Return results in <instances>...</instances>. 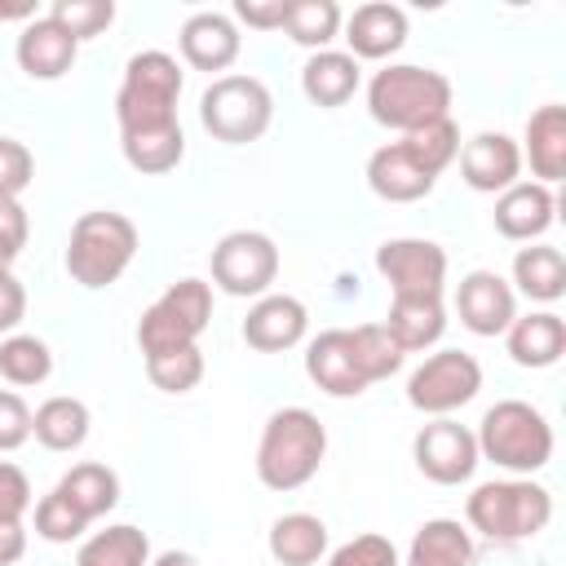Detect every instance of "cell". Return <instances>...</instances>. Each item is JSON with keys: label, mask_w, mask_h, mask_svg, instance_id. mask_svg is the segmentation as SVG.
Here are the masks:
<instances>
[{"label": "cell", "mask_w": 566, "mask_h": 566, "mask_svg": "<svg viewBox=\"0 0 566 566\" xmlns=\"http://www.w3.org/2000/svg\"><path fill=\"white\" fill-rule=\"evenodd\" d=\"M376 270L394 296H442L447 252L433 239H385L376 248Z\"/></svg>", "instance_id": "cell-11"}, {"label": "cell", "mask_w": 566, "mask_h": 566, "mask_svg": "<svg viewBox=\"0 0 566 566\" xmlns=\"http://www.w3.org/2000/svg\"><path fill=\"white\" fill-rule=\"evenodd\" d=\"M345 44L354 62H385L407 44V13L389 0L358 4L345 18Z\"/></svg>", "instance_id": "cell-16"}, {"label": "cell", "mask_w": 566, "mask_h": 566, "mask_svg": "<svg viewBox=\"0 0 566 566\" xmlns=\"http://www.w3.org/2000/svg\"><path fill=\"white\" fill-rule=\"evenodd\" d=\"M522 164H531L539 186H553L566 177V106L548 102L539 111H531L526 119V137H522Z\"/></svg>", "instance_id": "cell-21"}, {"label": "cell", "mask_w": 566, "mask_h": 566, "mask_svg": "<svg viewBox=\"0 0 566 566\" xmlns=\"http://www.w3.org/2000/svg\"><path fill=\"white\" fill-rule=\"evenodd\" d=\"M27 234H31V221H27L22 199L0 195V243L13 248V252H22V248H27Z\"/></svg>", "instance_id": "cell-45"}, {"label": "cell", "mask_w": 566, "mask_h": 566, "mask_svg": "<svg viewBox=\"0 0 566 566\" xmlns=\"http://www.w3.org/2000/svg\"><path fill=\"white\" fill-rule=\"evenodd\" d=\"M53 371V354L40 336H27V332H13L0 340V376L18 389H31V385H44Z\"/></svg>", "instance_id": "cell-34"}, {"label": "cell", "mask_w": 566, "mask_h": 566, "mask_svg": "<svg viewBox=\"0 0 566 566\" xmlns=\"http://www.w3.org/2000/svg\"><path fill=\"white\" fill-rule=\"evenodd\" d=\"M88 407L71 394H53L31 411V433L44 451H75L88 438Z\"/></svg>", "instance_id": "cell-26"}, {"label": "cell", "mask_w": 566, "mask_h": 566, "mask_svg": "<svg viewBox=\"0 0 566 566\" xmlns=\"http://www.w3.org/2000/svg\"><path fill=\"white\" fill-rule=\"evenodd\" d=\"M340 4L336 0H287V18L283 31L287 40H296L301 49H327L340 35Z\"/></svg>", "instance_id": "cell-33"}, {"label": "cell", "mask_w": 566, "mask_h": 566, "mask_svg": "<svg viewBox=\"0 0 566 566\" xmlns=\"http://www.w3.org/2000/svg\"><path fill=\"white\" fill-rule=\"evenodd\" d=\"M411 460H416V469H420L429 482H438V486H460V482H469L473 469H478L473 429H464V424L451 420V416H438V420H429V424L416 433Z\"/></svg>", "instance_id": "cell-12"}, {"label": "cell", "mask_w": 566, "mask_h": 566, "mask_svg": "<svg viewBox=\"0 0 566 566\" xmlns=\"http://www.w3.org/2000/svg\"><path fill=\"white\" fill-rule=\"evenodd\" d=\"M305 327H310V310L296 296L265 292V296H256V305L243 318V340L256 354H283L305 340Z\"/></svg>", "instance_id": "cell-15"}, {"label": "cell", "mask_w": 566, "mask_h": 566, "mask_svg": "<svg viewBox=\"0 0 566 566\" xmlns=\"http://www.w3.org/2000/svg\"><path fill=\"white\" fill-rule=\"evenodd\" d=\"M327 455V429L310 407H283L265 420L256 442V478L270 491L305 486Z\"/></svg>", "instance_id": "cell-1"}, {"label": "cell", "mask_w": 566, "mask_h": 566, "mask_svg": "<svg viewBox=\"0 0 566 566\" xmlns=\"http://www.w3.org/2000/svg\"><path fill=\"white\" fill-rule=\"evenodd\" d=\"M504 345H509V358H513L517 367H531V371L553 367V363H562V354H566V318L553 314V310L522 314V318L509 323Z\"/></svg>", "instance_id": "cell-22"}, {"label": "cell", "mask_w": 566, "mask_h": 566, "mask_svg": "<svg viewBox=\"0 0 566 566\" xmlns=\"http://www.w3.org/2000/svg\"><path fill=\"white\" fill-rule=\"evenodd\" d=\"M13 261H18V252L0 243V274H9V270H13Z\"/></svg>", "instance_id": "cell-49"}, {"label": "cell", "mask_w": 566, "mask_h": 566, "mask_svg": "<svg viewBox=\"0 0 566 566\" xmlns=\"http://www.w3.org/2000/svg\"><path fill=\"white\" fill-rule=\"evenodd\" d=\"M27 318V287L9 274H0V332H13Z\"/></svg>", "instance_id": "cell-46"}, {"label": "cell", "mask_w": 566, "mask_h": 566, "mask_svg": "<svg viewBox=\"0 0 566 566\" xmlns=\"http://www.w3.org/2000/svg\"><path fill=\"white\" fill-rule=\"evenodd\" d=\"M367 111L376 124H385L394 133H416V128L451 115V80L429 66L389 62L367 84Z\"/></svg>", "instance_id": "cell-2"}, {"label": "cell", "mask_w": 566, "mask_h": 566, "mask_svg": "<svg viewBox=\"0 0 566 566\" xmlns=\"http://www.w3.org/2000/svg\"><path fill=\"white\" fill-rule=\"evenodd\" d=\"M473 539L455 517H433L411 535L407 566H469Z\"/></svg>", "instance_id": "cell-29"}, {"label": "cell", "mask_w": 566, "mask_h": 566, "mask_svg": "<svg viewBox=\"0 0 566 566\" xmlns=\"http://www.w3.org/2000/svg\"><path fill=\"white\" fill-rule=\"evenodd\" d=\"M146 376L164 394H190L203 380V349L199 345H181V349L150 354L146 358Z\"/></svg>", "instance_id": "cell-37"}, {"label": "cell", "mask_w": 566, "mask_h": 566, "mask_svg": "<svg viewBox=\"0 0 566 566\" xmlns=\"http://www.w3.org/2000/svg\"><path fill=\"white\" fill-rule=\"evenodd\" d=\"M27 553V531L22 522H0V566H18Z\"/></svg>", "instance_id": "cell-47"}, {"label": "cell", "mask_w": 566, "mask_h": 566, "mask_svg": "<svg viewBox=\"0 0 566 566\" xmlns=\"http://www.w3.org/2000/svg\"><path fill=\"white\" fill-rule=\"evenodd\" d=\"M398 142L407 146V155H411L429 177H438L442 168H451L455 155H460V128H455L451 115L438 119V124H424V128H416V133H402Z\"/></svg>", "instance_id": "cell-36"}, {"label": "cell", "mask_w": 566, "mask_h": 566, "mask_svg": "<svg viewBox=\"0 0 566 566\" xmlns=\"http://www.w3.org/2000/svg\"><path fill=\"white\" fill-rule=\"evenodd\" d=\"M478 460H491L495 469H509L513 478H531L553 460V424L539 407L522 398H504L482 411V424L473 433Z\"/></svg>", "instance_id": "cell-3"}, {"label": "cell", "mask_w": 566, "mask_h": 566, "mask_svg": "<svg viewBox=\"0 0 566 566\" xmlns=\"http://www.w3.org/2000/svg\"><path fill=\"white\" fill-rule=\"evenodd\" d=\"M270 119L274 97L256 75H217L199 97V124L226 146H248L265 137Z\"/></svg>", "instance_id": "cell-7"}, {"label": "cell", "mask_w": 566, "mask_h": 566, "mask_svg": "<svg viewBox=\"0 0 566 566\" xmlns=\"http://www.w3.org/2000/svg\"><path fill=\"white\" fill-rule=\"evenodd\" d=\"M270 557L279 566H314L327 557V526L314 513H283L270 526Z\"/></svg>", "instance_id": "cell-27"}, {"label": "cell", "mask_w": 566, "mask_h": 566, "mask_svg": "<svg viewBox=\"0 0 566 566\" xmlns=\"http://www.w3.org/2000/svg\"><path fill=\"white\" fill-rule=\"evenodd\" d=\"M234 18L256 31H283L287 0H234Z\"/></svg>", "instance_id": "cell-44"}, {"label": "cell", "mask_w": 566, "mask_h": 566, "mask_svg": "<svg viewBox=\"0 0 566 566\" xmlns=\"http://www.w3.org/2000/svg\"><path fill=\"white\" fill-rule=\"evenodd\" d=\"M513 283H517L522 296L553 305V301L566 296V256L557 248H548V243L522 248L513 256Z\"/></svg>", "instance_id": "cell-30"}, {"label": "cell", "mask_w": 566, "mask_h": 566, "mask_svg": "<svg viewBox=\"0 0 566 566\" xmlns=\"http://www.w3.org/2000/svg\"><path fill=\"white\" fill-rule=\"evenodd\" d=\"M433 181H438V177H429V172L407 155L402 142H389V146L371 150V159H367V186H371L380 199H389V203H416V199H424V195L433 190Z\"/></svg>", "instance_id": "cell-23"}, {"label": "cell", "mask_w": 566, "mask_h": 566, "mask_svg": "<svg viewBox=\"0 0 566 566\" xmlns=\"http://www.w3.org/2000/svg\"><path fill=\"white\" fill-rule=\"evenodd\" d=\"M212 318V287L203 279H177L159 301H150L137 318V345L142 354H164L181 345H199L203 327Z\"/></svg>", "instance_id": "cell-8"}, {"label": "cell", "mask_w": 566, "mask_h": 566, "mask_svg": "<svg viewBox=\"0 0 566 566\" xmlns=\"http://www.w3.org/2000/svg\"><path fill=\"white\" fill-rule=\"evenodd\" d=\"M460 177L478 195H504L522 177V150L509 133H478L460 146Z\"/></svg>", "instance_id": "cell-14"}, {"label": "cell", "mask_w": 566, "mask_h": 566, "mask_svg": "<svg viewBox=\"0 0 566 566\" xmlns=\"http://www.w3.org/2000/svg\"><path fill=\"white\" fill-rule=\"evenodd\" d=\"M279 279V248L261 230H230L212 248V283L226 296H265Z\"/></svg>", "instance_id": "cell-10"}, {"label": "cell", "mask_w": 566, "mask_h": 566, "mask_svg": "<svg viewBox=\"0 0 566 566\" xmlns=\"http://www.w3.org/2000/svg\"><path fill=\"white\" fill-rule=\"evenodd\" d=\"M75 566H150V539L133 522L106 526L80 544Z\"/></svg>", "instance_id": "cell-32"}, {"label": "cell", "mask_w": 566, "mask_h": 566, "mask_svg": "<svg viewBox=\"0 0 566 566\" xmlns=\"http://www.w3.org/2000/svg\"><path fill=\"white\" fill-rule=\"evenodd\" d=\"M455 314L473 336H504L517 318V296L495 270H473L455 287Z\"/></svg>", "instance_id": "cell-13"}, {"label": "cell", "mask_w": 566, "mask_h": 566, "mask_svg": "<svg viewBox=\"0 0 566 566\" xmlns=\"http://www.w3.org/2000/svg\"><path fill=\"white\" fill-rule=\"evenodd\" d=\"M57 491H62L66 504H71L75 513H84L88 522H93V517H106V513L119 504V478H115V469H106V464H97V460L71 464V469L62 473Z\"/></svg>", "instance_id": "cell-28"}, {"label": "cell", "mask_w": 566, "mask_h": 566, "mask_svg": "<svg viewBox=\"0 0 566 566\" xmlns=\"http://www.w3.org/2000/svg\"><path fill=\"white\" fill-rule=\"evenodd\" d=\"M177 44H181V57H186L195 71H208V75H212V71H230L234 57H239V49H243L234 18H226V13H217V9L190 13L186 27H181V35H177Z\"/></svg>", "instance_id": "cell-18"}, {"label": "cell", "mask_w": 566, "mask_h": 566, "mask_svg": "<svg viewBox=\"0 0 566 566\" xmlns=\"http://www.w3.org/2000/svg\"><path fill=\"white\" fill-rule=\"evenodd\" d=\"M385 332L398 340L402 354H416V349L438 345L442 332H447L442 296H394L389 301V314H385Z\"/></svg>", "instance_id": "cell-24"}, {"label": "cell", "mask_w": 566, "mask_h": 566, "mask_svg": "<svg viewBox=\"0 0 566 566\" xmlns=\"http://www.w3.org/2000/svg\"><path fill=\"white\" fill-rule=\"evenodd\" d=\"M84 531H88V517L75 513L57 486L35 504V535H40V539H49V544H71V539H80Z\"/></svg>", "instance_id": "cell-39"}, {"label": "cell", "mask_w": 566, "mask_h": 566, "mask_svg": "<svg viewBox=\"0 0 566 566\" xmlns=\"http://www.w3.org/2000/svg\"><path fill=\"white\" fill-rule=\"evenodd\" d=\"M177 97H181V66L164 49L133 53L124 66V84L115 93V119L119 133H146L177 124Z\"/></svg>", "instance_id": "cell-6"}, {"label": "cell", "mask_w": 566, "mask_h": 566, "mask_svg": "<svg viewBox=\"0 0 566 566\" xmlns=\"http://www.w3.org/2000/svg\"><path fill=\"white\" fill-rule=\"evenodd\" d=\"M349 349H354V363H358V371H363L367 385L389 380V376L402 367V358H407V354L398 349V340L385 332V323L349 327Z\"/></svg>", "instance_id": "cell-35"}, {"label": "cell", "mask_w": 566, "mask_h": 566, "mask_svg": "<svg viewBox=\"0 0 566 566\" xmlns=\"http://www.w3.org/2000/svg\"><path fill=\"white\" fill-rule=\"evenodd\" d=\"M150 566H199V557H195V553H181V548H168V553H159Z\"/></svg>", "instance_id": "cell-48"}, {"label": "cell", "mask_w": 566, "mask_h": 566, "mask_svg": "<svg viewBox=\"0 0 566 566\" xmlns=\"http://www.w3.org/2000/svg\"><path fill=\"white\" fill-rule=\"evenodd\" d=\"M305 376L332 398H358L367 389L349 349V327H327L305 345Z\"/></svg>", "instance_id": "cell-17"}, {"label": "cell", "mask_w": 566, "mask_h": 566, "mask_svg": "<svg viewBox=\"0 0 566 566\" xmlns=\"http://www.w3.org/2000/svg\"><path fill=\"white\" fill-rule=\"evenodd\" d=\"M137 256V226L124 212L111 208H93L80 212L71 226V243H66V274L80 287H111Z\"/></svg>", "instance_id": "cell-5"}, {"label": "cell", "mask_w": 566, "mask_h": 566, "mask_svg": "<svg viewBox=\"0 0 566 566\" xmlns=\"http://www.w3.org/2000/svg\"><path fill=\"white\" fill-rule=\"evenodd\" d=\"M119 146H124L128 168L146 172V177L172 172L181 164V155H186L181 124H164V128H146V133H119Z\"/></svg>", "instance_id": "cell-31"}, {"label": "cell", "mask_w": 566, "mask_h": 566, "mask_svg": "<svg viewBox=\"0 0 566 566\" xmlns=\"http://www.w3.org/2000/svg\"><path fill=\"white\" fill-rule=\"evenodd\" d=\"M464 517L478 535L517 544V539L539 535L553 522V495L548 486L531 478H495V482L473 486V495L464 500Z\"/></svg>", "instance_id": "cell-4"}, {"label": "cell", "mask_w": 566, "mask_h": 566, "mask_svg": "<svg viewBox=\"0 0 566 566\" xmlns=\"http://www.w3.org/2000/svg\"><path fill=\"white\" fill-rule=\"evenodd\" d=\"M27 438H31V407L13 389H0V451H18Z\"/></svg>", "instance_id": "cell-42"}, {"label": "cell", "mask_w": 566, "mask_h": 566, "mask_svg": "<svg viewBox=\"0 0 566 566\" xmlns=\"http://www.w3.org/2000/svg\"><path fill=\"white\" fill-rule=\"evenodd\" d=\"M553 217H557L553 186H539V181H517L495 199V230L513 243L539 239L553 226Z\"/></svg>", "instance_id": "cell-19"}, {"label": "cell", "mask_w": 566, "mask_h": 566, "mask_svg": "<svg viewBox=\"0 0 566 566\" xmlns=\"http://www.w3.org/2000/svg\"><path fill=\"white\" fill-rule=\"evenodd\" d=\"M35 177V159L18 137H0V195H22Z\"/></svg>", "instance_id": "cell-41"}, {"label": "cell", "mask_w": 566, "mask_h": 566, "mask_svg": "<svg viewBox=\"0 0 566 566\" xmlns=\"http://www.w3.org/2000/svg\"><path fill=\"white\" fill-rule=\"evenodd\" d=\"M482 389V367L464 349H438L407 376V402L424 416H451Z\"/></svg>", "instance_id": "cell-9"}, {"label": "cell", "mask_w": 566, "mask_h": 566, "mask_svg": "<svg viewBox=\"0 0 566 566\" xmlns=\"http://www.w3.org/2000/svg\"><path fill=\"white\" fill-rule=\"evenodd\" d=\"M31 509V482L18 464L0 460V522H22Z\"/></svg>", "instance_id": "cell-43"}, {"label": "cell", "mask_w": 566, "mask_h": 566, "mask_svg": "<svg viewBox=\"0 0 566 566\" xmlns=\"http://www.w3.org/2000/svg\"><path fill=\"white\" fill-rule=\"evenodd\" d=\"M327 566H398V548H394V539L367 531V535H354L349 544H340L327 557Z\"/></svg>", "instance_id": "cell-40"}, {"label": "cell", "mask_w": 566, "mask_h": 566, "mask_svg": "<svg viewBox=\"0 0 566 566\" xmlns=\"http://www.w3.org/2000/svg\"><path fill=\"white\" fill-rule=\"evenodd\" d=\"M301 93L323 106V111H336L345 106L354 93H358V62L340 49H318L305 66H301Z\"/></svg>", "instance_id": "cell-25"}, {"label": "cell", "mask_w": 566, "mask_h": 566, "mask_svg": "<svg viewBox=\"0 0 566 566\" xmlns=\"http://www.w3.org/2000/svg\"><path fill=\"white\" fill-rule=\"evenodd\" d=\"M75 53H80V44L44 13V18H31L27 27H22V35H18V49H13V57H18V66L31 75V80H62L71 66H75Z\"/></svg>", "instance_id": "cell-20"}, {"label": "cell", "mask_w": 566, "mask_h": 566, "mask_svg": "<svg viewBox=\"0 0 566 566\" xmlns=\"http://www.w3.org/2000/svg\"><path fill=\"white\" fill-rule=\"evenodd\" d=\"M49 18L80 44V40L102 35V31L115 22V4H111V0H53Z\"/></svg>", "instance_id": "cell-38"}]
</instances>
